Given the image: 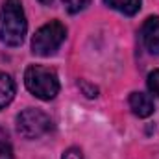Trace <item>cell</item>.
Returning <instances> with one entry per match:
<instances>
[{
    "label": "cell",
    "instance_id": "6da1fadb",
    "mask_svg": "<svg viewBox=\"0 0 159 159\" xmlns=\"http://www.w3.org/2000/svg\"><path fill=\"white\" fill-rule=\"evenodd\" d=\"M28 30L20 0H4L0 7V41L7 46H20Z\"/></svg>",
    "mask_w": 159,
    "mask_h": 159
},
{
    "label": "cell",
    "instance_id": "7a4b0ae2",
    "mask_svg": "<svg viewBox=\"0 0 159 159\" xmlns=\"http://www.w3.org/2000/svg\"><path fill=\"white\" fill-rule=\"evenodd\" d=\"M24 85L39 100H52L59 93V78L56 70L43 65H30L26 69Z\"/></svg>",
    "mask_w": 159,
    "mask_h": 159
},
{
    "label": "cell",
    "instance_id": "3957f363",
    "mask_svg": "<svg viewBox=\"0 0 159 159\" xmlns=\"http://www.w3.org/2000/svg\"><path fill=\"white\" fill-rule=\"evenodd\" d=\"M65 37H67L65 24L59 20H50L35 32V35L32 39V52L35 56H43V57L52 56L63 44Z\"/></svg>",
    "mask_w": 159,
    "mask_h": 159
},
{
    "label": "cell",
    "instance_id": "277c9868",
    "mask_svg": "<svg viewBox=\"0 0 159 159\" xmlns=\"http://www.w3.org/2000/svg\"><path fill=\"white\" fill-rule=\"evenodd\" d=\"M50 129H52V120L41 109L28 107L17 115V131L24 139H39Z\"/></svg>",
    "mask_w": 159,
    "mask_h": 159
},
{
    "label": "cell",
    "instance_id": "5b68a950",
    "mask_svg": "<svg viewBox=\"0 0 159 159\" xmlns=\"http://www.w3.org/2000/svg\"><path fill=\"white\" fill-rule=\"evenodd\" d=\"M141 39L143 44L150 54H159V17H148L141 28Z\"/></svg>",
    "mask_w": 159,
    "mask_h": 159
},
{
    "label": "cell",
    "instance_id": "8992f818",
    "mask_svg": "<svg viewBox=\"0 0 159 159\" xmlns=\"http://www.w3.org/2000/svg\"><path fill=\"white\" fill-rule=\"evenodd\" d=\"M128 102H129V109L139 119H146L154 113V100L146 93H131Z\"/></svg>",
    "mask_w": 159,
    "mask_h": 159
},
{
    "label": "cell",
    "instance_id": "52a82bcc",
    "mask_svg": "<svg viewBox=\"0 0 159 159\" xmlns=\"http://www.w3.org/2000/svg\"><path fill=\"white\" fill-rule=\"evenodd\" d=\"M15 91H17V87H15L13 78L6 72H0V109H4L6 106L11 104Z\"/></svg>",
    "mask_w": 159,
    "mask_h": 159
},
{
    "label": "cell",
    "instance_id": "ba28073f",
    "mask_svg": "<svg viewBox=\"0 0 159 159\" xmlns=\"http://www.w3.org/2000/svg\"><path fill=\"white\" fill-rule=\"evenodd\" d=\"M104 4L126 17H133L135 13H139L143 0H104Z\"/></svg>",
    "mask_w": 159,
    "mask_h": 159
},
{
    "label": "cell",
    "instance_id": "9c48e42d",
    "mask_svg": "<svg viewBox=\"0 0 159 159\" xmlns=\"http://www.w3.org/2000/svg\"><path fill=\"white\" fill-rule=\"evenodd\" d=\"M0 159H13V146L4 128H0Z\"/></svg>",
    "mask_w": 159,
    "mask_h": 159
},
{
    "label": "cell",
    "instance_id": "30bf717a",
    "mask_svg": "<svg viewBox=\"0 0 159 159\" xmlns=\"http://www.w3.org/2000/svg\"><path fill=\"white\" fill-rule=\"evenodd\" d=\"M63 2V6H65V9L69 11V13H80V11H83L87 6H89V2L91 0H61Z\"/></svg>",
    "mask_w": 159,
    "mask_h": 159
},
{
    "label": "cell",
    "instance_id": "8fae6325",
    "mask_svg": "<svg viewBox=\"0 0 159 159\" xmlns=\"http://www.w3.org/2000/svg\"><path fill=\"white\" fill-rule=\"evenodd\" d=\"M148 89H150L154 94L159 96V69L152 70V72L148 74Z\"/></svg>",
    "mask_w": 159,
    "mask_h": 159
},
{
    "label": "cell",
    "instance_id": "7c38bea8",
    "mask_svg": "<svg viewBox=\"0 0 159 159\" xmlns=\"http://www.w3.org/2000/svg\"><path fill=\"white\" fill-rule=\"evenodd\" d=\"M61 159H83V154H81V150L76 148V146H72V148H69V150H65L63 152V157Z\"/></svg>",
    "mask_w": 159,
    "mask_h": 159
},
{
    "label": "cell",
    "instance_id": "4fadbf2b",
    "mask_svg": "<svg viewBox=\"0 0 159 159\" xmlns=\"http://www.w3.org/2000/svg\"><path fill=\"white\" fill-rule=\"evenodd\" d=\"M39 2H43V4H50L52 0H39Z\"/></svg>",
    "mask_w": 159,
    "mask_h": 159
}]
</instances>
